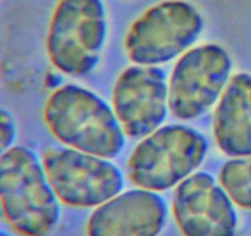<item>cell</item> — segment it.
Listing matches in <instances>:
<instances>
[{"label": "cell", "mask_w": 251, "mask_h": 236, "mask_svg": "<svg viewBox=\"0 0 251 236\" xmlns=\"http://www.w3.org/2000/svg\"><path fill=\"white\" fill-rule=\"evenodd\" d=\"M112 107L127 138L151 134L168 116V75L161 66H127L115 79Z\"/></svg>", "instance_id": "9c48e42d"}, {"label": "cell", "mask_w": 251, "mask_h": 236, "mask_svg": "<svg viewBox=\"0 0 251 236\" xmlns=\"http://www.w3.org/2000/svg\"><path fill=\"white\" fill-rule=\"evenodd\" d=\"M205 17L189 0H159L127 27L124 51L132 64L161 66L196 46Z\"/></svg>", "instance_id": "5b68a950"}, {"label": "cell", "mask_w": 251, "mask_h": 236, "mask_svg": "<svg viewBox=\"0 0 251 236\" xmlns=\"http://www.w3.org/2000/svg\"><path fill=\"white\" fill-rule=\"evenodd\" d=\"M171 211L183 236H237V204L210 172L196 171L179 183Z\"/></svg>", "instance_id": "ba28073f"}, {"label": "cell", "mask_w": 251, "mask_h": 236, "mask_svg": "<svg viewBox=\"0 0 251 236\" xmlns=\"http://www.w3.org/2000/svg\"><path fill=\"white\" fill-rule=\"evenodd\" d=\"M17 125L11 112L0 107V157L15 145Z\"/></svg>", "instance_id": "4fadbf2b"}, {"label": "cell", "mask_w": 251, "mask_h": 236, "mask_svg": "<svg viewBox=\"0 0 251 236\" xmlns=\"http://www.w3.org/2000/svg\"><path fill=\"white\" fill-rule=\"evenodd\" d=\"M0 236H19L17 234H11V233H7V231L1 230L0 229Z\"/></svg>", "instance_id": "5bb4252c"}, {"label": "cell", "mask_w": 251, "mask_h": 236, "mask_svg": "<svg viewBox=\"0 0 251 236\" xmlns=\"http://www.w3.org/2000/svg\"><path fill=\"white\" fill-rule=\"evenodd\" d=\"M0 206L19 236H48L60 223L61 202L42 157L26 145H14L0 157Z\"/></svg>", "instance_id": "7a4b0ae2"}, {"label": "cell", "mask_w": 251, "mask_h": 236, "mask_svg": "<svg viewBox=\"0 0 251 236\" xmlns=\"http://www.w3.org/2000/svg\"><path fill=\"white\" fill-rule=\"evenodd\" d=\"M208 150L207 138L200 130L181 123L163 124L132 149L127 177L134 186L162 193L199 171Z\"/></svg>", "instance_id": "277c9868"}, {"label": "cell", "mask_w": 251, "mask_h": 236, "mask_svg": "<svg viewBox=\"0 0 251 236\" xmlns=\"http://www.w3.org/2000/svg\"><path fill=\"white\" fill-rule=\"evenodd\" d=\"M2 218V211H1V206H0V219Z\"/></svg>", "instance_id": "9a60e30c"}, {"label": "cell", "mask_w": 251, "mask_h": 236, "mask_svg": "<svg viewBox=\"0 0 251 236\" xmlns=\"http://www.w3.org/2000/svg\"><path fill=\"white\" fill-rule=\"evenodd\" d=\"M233 71L229 52L218 43L196 44L176 59L168 78L169 112L195 120L215 108Z\"/></svg>", "instance_id": "8992f818"}, {"label": "cell", "mask_w": 251, "mask_h": 236, "mask_svg": "<svg viewBox=\"0 0 251 236\" xmlns=\"http://www.w3.org/2000/svg\"><path fill=\"white\" fill-rule=\"evenodd\" d=\"M212 135L226 156H251V74L238 73L216 103Z\"/></svg>", "instance_id": "8fae6325"}, {"label": "cell", "mask_w": 251, "mask_h": 236, "mask_svg": "<svg viewBox=\"0 0 251 236\" xmlns=\"http://www.w3.org/2000/svg\"><path fill=\"white\" fill-rule=\"evenodd\" d=\"M218 179L237 206L251 210V156L226 161L221 166Z\"/></svg>", "instance_id": "7c38bea8"}, {"label": "cell", "mask_w": 251, "mask_h": 236, "mask_svg": "<svg viewBox=\"0 0 251 236\" xmlns=\"http://www.w3.org/2000/svg\"><path fill=\"white\" fill-rule=\"evenodd\" d=\"M44 170L61 204L96 208L125 188V175L112 159L68 147H53L42 155Z\"/></svg>", "instance_id": "52a82bcc"}, {"label": "cell", "mask_w": 251, "mask_h": 236, "mask_svg": "<svg viewBox=\"0 0 251 236\" xmlns=\"http://www.w3.org/2000/svg\"><path fill=\"white\" fill-rule=\"evenodd\" d=\"M108 32V11L103 0H58L47 29L49 61L66 76L90 75L102 59Z\"/></svg>", "instance_id": "3957f363"}, {"label": "cell", "mask_w": 251, "mask_h": 236, "mask_svg": "<svg viewBox=\"0 0 251 236\" xmlns=\"http://www.w3.org/2000/svg\"><path fill=\"white\" fill-rule=\"evenodd\" d=\"M43 120L61 145L80 151L113 160L126 145L112 105L77 84H64L49 93Z\"/></svg>", "instance_id": "6da1fadb"}, {"label": "cell", "mask_w": 251, "mask_h": 236, "mask_svg": "<svg viewBox=\"0 0 251 236\" xmlns=\"http://www.w3.org/2000/svg\"><path fill=\"white\" fill-rule=\"evenodd\" d=\"M169 211L159 192L136 186L123 189L93 208L86 236H159L167 228Z\"/></svg>", "instance_id": "30bf717a"}]
</instances>
